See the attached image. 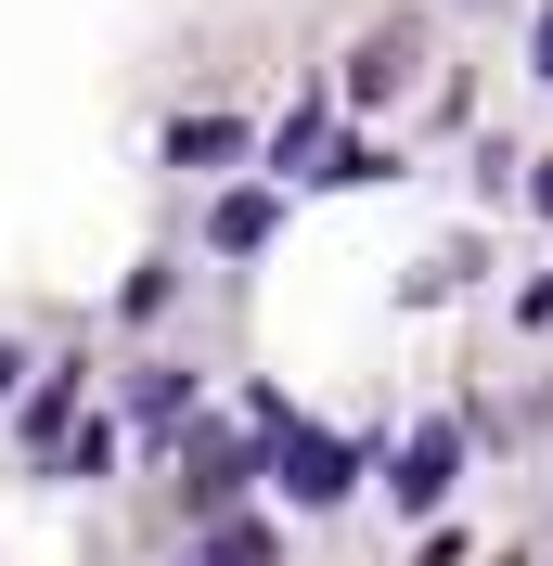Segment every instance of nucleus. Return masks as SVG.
Listing matches in <instances>:
<instances>
[{"label": "nucleus", "mask_w": 553, "mask_h": 566, "mask_svg": "<svg viewBox=\"0 0 553 566\" xmlns=\"http://www.w3.org/2000/svg\"><path fill=\"white\" fill-rule=\"evenodd\" d=\"M168 296H180V271H168V258H142V271L116 283V310H129V322H155V310H168Z\"/></svg>", "instance_id": "f8f14e48"}, {"label": "nucleus", "mask_w": 553, "mask_h": 566, "mask_svg": "<svg viewBox=\"0 0 553 566\" xmlns=\"http://www.w3.org/2000/svg\"><path fill=\"white\" fill-rule=\"evenodd\" d=\"M194 566H283V541L258 528V515H219V528L194 541Z\"/></svg>", "instance_id": "0eeeda50"}, {"label": "nucleus", "mask_w": 553, "mask_h": 566, "mask_svg": "<svg viewBox=\"0 0 553 566\" xmlns=\"http://www.w3.org/2000/svg\"><path fill=\"white\" fill-rule=\"evenodd\" d=\"M515 322H541V335H553V271H541V283L515 296Z\"/></svg>", "instance_id": "4468645a"}, {"label": "nucleus", "mask_w": 553, "mask_h": 566, "mask_svg": "<svg viewBox=\"0 0 553 566\" xmlns=\"http://www.w3.org/2000/svg\"><path fill=\"white\" fill-rule=\"evenodd\" d=\"M413 52H425V27H374L361 52H347V104H386V91H413Z\"/></svg>", "instance_id": "20e7f679"}, {"label": "nucleus", "mask_w": 553, "mask_h": 566, "mask_svg": "<svg viewBox=\"0 0 553 566\" xmlns=\"http://www.w3.org/2000/svg\"><path fill=\"white\" fill-rule=\"evenodd\" d=\"M244 155V116H180L168 129V168H232Z\"/></svg>", "instance_id": "423d86ee"}, {"label": "nucleus", "mask_w": 553, "mask_h": 566, "mask_svg": "<svg viewBox=\"0 0 553 566\" xmlns=\"http://www.w3.org/2000/svg\"><path fill=\"white\" fill-rule=\"evenodd\" d=\"M502 566H515V554H502Z\"/></svg>", "instance_id": "f3484780"}, {"label": "nucleus", "mask_w": 553, "mask_h": 566, "mask_svg": "<svg viewBox=\"0 0 553 566\" xmlns=\"http://www.w3.org/2000/svg\"><path fill=\"white\" fill-rule=\"evenodd\" d=\"M310 180H335V193H347V180H399V155H386V142H322Z\"/></svg>", "instance_id": "9b49d317"}, {"label": "nucleus", "mask_w": 553, "mask_h": 566, "mask_svg": "<svg viewBox=\"0 0 553 566\" xmlns=\"http://www.w3.org/2000/svg\"><path fill=\"white\" fill-rule=\"evenodd\" d=\"M129 412L142 424H180V412H194V374H180V360H142V374H129Z\"/></svg>", "instance_id": "6e6552de"}, {"label": "nucleus", "mask_w": 553, "mask_h": 566, "mask_svg": "<svg viewBox=\"0 0 553 566\" xmlns=\"http://www.w3.org/2000/svg\"><path fill=\"white\" fill-rule=\"evenodd\" d=\"M271 476H283V502H296V515H335V502L361 490V451H347V438H322V424H296V412H283V424H271Z\"/></svg>", "instance_id": "f257e3e1"}, {"label": "nucleus", "mask_w": 553, "mask_h": 566, "mask_svg": "<svg viewBox=\"0 0 553 566\" xmlns=\"http://www.w3.org/2000/svg\"><path fill=\"white\" fill-rule=\"evenodd\" d=\"M528 207H541V219H553V155H528Z\"/></svg>", "instance_id": "2eb2a0df"}, {"label": "nucleus", "mask_w": 553, "mask_h": 566, "mask_svg": "<svg viewBox=\"0 0 553 566\" xmlns=\"http://www.w3.org/2000/svg\"><path fill=\"white\" fill-rule=\"evenodd\" d=\"M13 374H27V348H13V335H0V399H13Z\"/></svg>", "instance_id": "dca6fc26"}, {"label": "nucleus", "mask_w": 553, "mask_h": 566, "mask_svg": "<svg viewBox=\"0 0 553 566\" xmlns=\"http://www.w3.org/2000/svg\"><path fill=\"white\" fill-rule=\"evenodd\" d=\"M322 142H335V129H322V91H310V104L271 129V168H283V180H310V168H322Z\"/></svg>", "instance_id": "1a4fd4ad"}, {"label": "nucleus", "mask_w": 553, "mask_h": 566, "mask_svg": "<svg viewBox=\"0 0 553 566\" xmlns=\"http://www.w3.org/2000/svg\"><path fill=\"white\" fill-rule=\"evenodd\" d=\"M528 77H553V0L528 13Z\"/></svg>", "instance_id": "ddd939ff"}, {"label": "nucleus", "mask_w": 553, "mask_h": 566, "mask_svg": "<svg viewBox=\"0 0 553 566\" xmlns=\"http://www.w3.org/2000/svg\"><path fill=\"white\" fill-rule=\"evenodd\" d=\"M244 490H258V451H244L232 424H194V438H180V502H194V515L219 528Z\"/></svg>", "instance_id": "f03ea898"}, {"label": "nucleus", "mask_w": 553, "mask_h": 566, "mask_svg": "<svg viewBox=\"0 0 553 566\" xmlns=\"http://www.w3.org/2000/svg\"><path fill=\"white\" fill-rule=\"evenodd\" d=\"M65 424H77V374H39V399H27V451H65Z\"/></svg>", "instance_id": "9d476101"}, {"label": "nucleus", "mask_w": 553, "mask_h": 566, "mask_svg": "<svg viewBox=\"0 0 553 566\" xmlns=\"http://www.w3.org/2000/svg\"><path fill=\"white\" fill-rule=\"evenodd\" d=\"M271 232H283V193H219V207H207V245L219 258H258Z\"/></svg>", "instance_id": "39448f33"}, {"label": "nucleus", "mask_w": 553, "mask_h": 566, "mask_svg": "<svg viewBox=\"0 0 553 566\" xmlns=\"http://www.w3.org/2000/svg\"><path fill=\"white\" fill-rule=\"evenodd\" d=\"M450 476H463V424H413L399 463H386V502H399V515H438Z\"/></svg>", "instance_id": "7ed1b4c3"}]
</instances>
